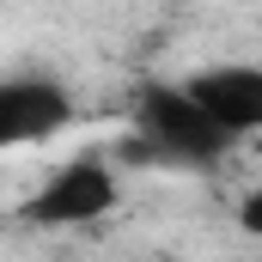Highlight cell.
<instances>
[{
	"instance_id": "2",
	"label": "cell",
	"mask_w": 262,
	"mask_h": 262,
	"mask_svg": "<svg viewBox=\"0 0 262 262\" xmlns=\"http://www.w3.org/2000/svg\"><path fill=\"white\" fill-rule=\"evenodd\" d=\"M116 165L110 159H98V152H79V159H67L61 171H49L43 183H37V195L18 207V220L25 226H49V232H61V226H92V220H104L110 207H116Z\"/></svg>"
},
{
	"instance_id": "3",
	"label": "cell",
	"mask_w": 262,
	"mask_h": 262,
	"mask_svg": "<svg viewBox=\"0 0 262 262\" xmlns=\"http://www.w3.org/2000/svg\"><path fill=\"white\" fill-rule=\"evenodd\" d=\"M73 122V92L49 73H12L0 85V146H31Z\"/></svg>"
},
{
	"instance_id": "1",
	"label": "cell",
	"mask_w": 262,
	"mask_h": 262,
	"mask_svg": "<svg viewBox=\"0 0 262 262\" xmlns=\"http://www.w3.org/2000/svg\"><path fill=\"white\" fill-rule=\"evenodd\" d=\"M134 128L140 146L165 165H220L232 146V134L189 98V85H165V79H146L134 92Z\"/></svg>"
},
{
	"instance_id": "4",
	"label": "cell",
	"mask_w": 262,
	"mask_h": 262,
	"mask_svg": "<svg viewBox=\"0 0 262 262\" xmlns=\"http://www.w3.org/2000/svg\"><path fill=\"white\" fill-rule=\"evenodd\" d=\"M189 98L232 134H262V67L256 61H220V67H201L183 79Z\"/></svg>"
}]
</instances>
